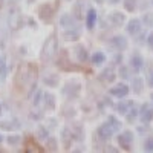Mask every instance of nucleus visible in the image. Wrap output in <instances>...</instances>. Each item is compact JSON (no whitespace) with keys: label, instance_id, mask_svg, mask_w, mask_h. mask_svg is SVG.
<instances>
[{"label":"nucleus","instance_id":"nucleus-1","mask_svg":"<svg viewBox=\"0 0 153 153\" xmlns=\"http://www.w3.org/2000/svg\"><path fill=\"white\" fill-rule=\"evenodd\" d=\"M55 52H57V35L52 34L49 35L45 43H43V48H42V52H40V58L42 61H51L54 57H55Z\"/></svg>","mask_w":153,"mask_h":153},{"label":"nucleus","instance_id":"nucleus-2","mask_svg":"<svg viewBox=\"0 0 153 153\" xmlns=\"http://www.w3.org/2000/svg\"><path fill=\"white\" fill-rule=\"evenodd\" d=\"M80 91H81V84L78 81H68L65 84V87H63V95L68 97V98H76L80 95Z\"/></svg>","mask_w":153,"mask_h":153},{"label":"nucleus","instance_id":"nucleus-3","mask_svg":"<svg viewBox=\"0 0 153 153\" xmlns=\"http://www.w3.org/2000/svg\"><path fill=\"white\" fill-rule=\"evenodd\" d=\"M138 117H139V120H141L143 123H146V124L152 123L153 121V107L150 104L144 103L141 106V109L138 110Z\"/></svg>","mask_w":153,"mask_h":153},{"label":"nucleus","instance_id":"nucleus-4","mask_svg":"<svg viewBox=\"0 0 153 153\" xmlns=\"http://www.w3.org/2000/svg\"><path fill=\"white\" fill-rule=\"evenodd\" d=\"M66 31L63 32V38H65L66 42H76L81 35V29L74 25V26H69V28H65Z\"/></svg>","mask_w":153,"mask_h":153},{"label":"nucleus","instance_id":"nucleus-5","mask_svg":"<svg viewBox=\"0 0 153 153\" xmlns=\"http://www.w3.org/2000/svg\"><path fill=\"white\" fill-rule=\"evenodd\" d=\"M132 143H133V132L126 130V132H123V133L118 135V144L121 146V149L129 150L130 146H132Z\"/></svg>","mask_w":153,"mask_h":153},{"label":"nucleus","instance_id":"nucleus-6","mask_svg":"<svg viewBox=\"0 0 153 153\" xmlns=\"http://www.w3.org/2000/svg\"><path fill=\"white\" fill-rule=\"evenodd\" d=\"M109 92L115 98H124V97L129 95V86L124 84V83H118V84H115L113 87H110Z\"/></svg>","mask_w":153,"mask_h":153},{"label":"nucleus","instance_id":"nucleus-7","mask_svg":"<svg viewBox=\"0 0 153 153\" xmlns=\"http://www.w3.org/2000/svg\"><path fill=\"white\" fill-rule=\"evenodd\" d=\"M126 29H127V34H129V35L136 37L139 32H141V29H143V23H141V20H138V19H132L129 23H127Z\"/></svg>","mask_w":153,"mask_h":153},{"label":"nucleus","instance_id":"nucleus-8","mask_svg":"<svg viewBox=\"0 0 153 153\" xmlns=\"http://www.w3.org/2000/svg\"><path fill=\"white\" fill-rule=\"evenodd\" d=\"M20 23V11L17 8H12L8 12V26L11 29H17Z\"/></svg>","mask_w":153,"mask_h":153},{"label":"nucleus","instance_id":"nucleus-9","mask_svg":"<svg viewBox=\"0 0 153 153\" xmlns=\"http://www.w3.org/2000/svg\"><path fill=\"white\" fill-rule=\"evenodd\" d=\"M113 133H115V132H113L112 127L109 126L107 121L98 127V136H100V139H103V141H107V139H110V138L113 136Z\"/></svg>","mask_w":153,"mask_h":153},{"label":"nucleus","instance_id":"nucleus-10","mask_svg":"<svg viewBox=\"0 0 153 153\" xmlns=\"http://www.w3.org/2000/svg\"><path fill=\"white\" fill-rule=\"evenodd\" d=\"M110 46L117 51H124L127 49V38L124 35H115L110 38Z\"/></svg>","mask_w":153,"mask_h":153},{"label":"nucleus","instance_id":"nucleus-11","mask_svg":"<svg viewBox=\"0 0 153 153\" xmlns=\"http://www.w3.org/2000/svg\"><path fill=\"white\" fill-rule=\"evenodd\" d=\"M42 104L45 106V109L48 110H54L55 106H57V98L54 94H51V92H45L43 94V100H42Z\"/></svg>","mask_w":153,"mask_h":153},{"label":"nucleus","instance_id":"nucleus-12","mask_svg":"<svg viewBox=\"0 0 153 153\" xmlns=\"http://www.w3.org/2000/svg\"><path fill=\"white\" fill-rule=\"evenodd\" d=\"M107 20H109V23L112 25V26L120 28V26H123L126 17H124V14H121L120 11H112L110 14H109V19H107Z\"/></svg>","mask_w":153,"mask_h":153},{"label":"nucleus","instance_id":"nucleus-13","mask_svg":"<svg viewBox=\"0 0 153 153\" xmlns=\"http://www.w3.org/2000/svg\"><path fill=\"white\" fill-rule=\"evenodd\" d=\"M130 68L133 69V72H141L143 68H144V58L139 55V54H135L132 58H130Z\"/></svg>","mask_w":153,"mask_h":153},{"label":"nucleus","instance_id":"nucleus-14","mask_svg":"<svg viewBox=\"0 0 153 153\" xmlns=\"http://www.w3.org/2000/svg\"><path fill=\"white\" fill-rule=\"evenodd\" d=\"M52 14H54V8L51 6L49 3L42 5L40 9H38V17H40L42 20H49V19H52Z\"/></svg>","mask_w":153,"mask_h":153},{"label":"nucleus","instance_id":"nucleus-15","mask_svg":"<svg viewBox=\"0 0 153 153\" xmlns=\"http://www.w3.org/2000/svg\"><path fill=\"white\" fill-rule=\"evenodd\" d=\"M95 23H97V11L94 8H91L86 14V26H87V29L92 31L95 28Z\"/></svg>","mask_w":153,"mask_h":153},{"label":"nucleus","instance_id":"nucleus-16","mask_svg":"<svg viewBox=\"0 0 153 153\" xmlns=\"http://www.w3.org/2000/svg\"><path fill=\"white\" fill-rule=\"evenodd\" d=\"M74 52H75V57H76V60H78L80 63H84L89 57V54H87V51H86V48L83 46V45H76L75 48H74Z\"/></svg>","mask_w":153,"mask_h":153},{"label":"nucleus","instance_id":"nucleus-17","mask_svg":"<svg viewBox=\"0 0 153 153\" xmlns=\"http://www.w3.org/2000/svg\"><path fill=\"white\" fill-rule=\"evenodd\" d=\"M133 106H135L133 101H121V103L117 104V112L121 113V115H126V113L129 112Z\"/></svg>","mask_w":153,"mask_h":153},{"label":"nucleus","instance_id":"nucleus-18","mask_svg":"<svg viewBox=\"0 0 153 153\" xmlns=\"http://www.w3.org/2000/svg\"><path fill=\"white\" fill-rule=\"evenodd\" d=\"M60 78H58V75H55V74H48V75H45L43 76V83L46 84V86H49V87H55V86H58V81Z\"/></svg>","mask_w":153,"mask_h":153},{"label":"nucleus","instance_id":"nucleus-19","mask_svg":"<svg viewBox=\"0 0 153 153\" xmlns=\"http://www.w3.org/2000/svg\"><path fill=\"white\" fill-rule=\"evenodd\" d=\"M60 25L63 28H69V26H74L75 25V19H74V16L72 14H63L61 16V19H60Z\"/></svg>","mask_w":153,"mask_h":153},{"label":"nucleus","instance_id":"nucleus-20","mask_svg":"<svg viewBox=\"0 0 153 153\" xmlns=\"http://www.w3.org/2000/svg\"><path fill=\"white\" fill-rule=\"evenodd\" d=\"M72 130L69 129V127H65V129L61 130V139H63V143H65V146L68 147L69 146V143L72 141Z\"/></svg>","mask_w":153,"mask_h":153},{"label":"nucleus","instance_id":"nucleus-21","mask_svg":"<svg viewBox=\"0 0 153 153\" xmlns=\"http://www.w3.org/2000/svg\"><path fill=\"white\" fill-rule=\"evenodd\" d=\"M101 78H103V81H107V83L113 81V80H115V71H113L112 68L104 69L103 72H101Z\"/></svg>","mask_w":153,"mask_h":153},{"label":"nucleus","instance_id":"nucleus-22","mask_svg":"<svg viewBox=\"0 0 153 153\" xmlns=\"http://www.w3.org/2000/svg\"><path fill=\"white\" fill-rule=\"evenodd\" d=\"M91 60H92L94 65H103V63L106 61V55L98 51V52H94V54L91 55Z\"/></svg>","mask_w":153,"mask_h":153},{"label":"nucleus","instance_id":"nucleus-23","mask_svg":"<svg viewBox=\"0 0 153 153\" xmlns=\"http://www.w3.org/2000/svg\"><path fill=\"white\" fill-rule=\"evenodd\" d=\"M143 87H144V83L141 78H133L132 80V89L135 94H141L143 92Z\"/></svg>","mask_w":153,"mask_h":153},{"label":"nucleus","instance_id":"nucleus-24","mask_svg":"<svg viewBox=\"0 0 153 153\" xmlns=\"http://www.w3.org/2000/svg\"><path fill=\"white\" fill-rule=\"evenodd\" d=\"M107 123H109V126L113 129V132H118V130H121V127H123L121 121H120V120H117L115 117H109V118H107Z\"/></svg>","mask_w":153,"mask_h":153},{"label":"nucleus","instance_id":"nucleus-25","mask_svg":"<svg viewBox=\"0 0 153 153\" xmlns=\"http://www.w3.org/2000/svg\"><path fill=\"white\" fill-rule=\"evenodd\" d=\"M3 127H6V130H17L19 127H20V123L16 121V120H12V121H5L2 123Z\"/></svg>","mask_w":153,"mask_h":153},{"label":"nucleus","instance_id":"nucleus-26","mask_svg":"<svg viewBox=\"0 0 153 153\" xmlns=\"http://www.w3.org/2000/svg\"><path fill=\"white\" fill-rule=\"evenodd\" d=\"M20 141H22V136H20V135H9V136L6 138V143H8L9 146H19Z\"/></svg>","mask_w":153,"mask_h":153},{"label":"nucleus","instance_id":"nucleus-27","mask_svg":"<svg viewBox=\"0 0 153 153\" xmlns=\"http://www.w3.org/2000/svg\"><path fill=\"white\" fill-rule=\"evenodd\" d=\"M126 117H127V121H129V123H133V121L138 118V109L133 106V107H132L129 112L126 113Z\"/></svg>","mask_w":153,"mask_h":153},{"label":"nucleus","instance_id":"nucleus-28","mask_svg":"<svg viewBox=\"0 0 153 153\" xmlns=\"http://www.w3.org/2000/svg\"><path fill=\"white\" fill-rule=\"evenodd\" d=\"M6 42H8V34L3 28H0V49L6 48Z\"/></svg>","mask_w":153,"mask_h":153},{"label":"nucleus","instance_id":"nucleus-29","mask_svg":"<svg viewBox=\"0 0 153 153\" xmlns=\"http://www.w3.org/2000/svg\"><path fill=\"white\" fill-rule=\"evenodd\" d=\"M124 8H126V11L133 12L136 9V0H124Z\"/></svg>","mask_w":153,"mask_h":153},{"label":"nucleus","instance_id":"nucleus-30","mask_svg":"<svg viewBox=\"0 0 153 153\" xmlns=\"http://www.w3.org/2000/svg\"><path fill=\"white\" fill-rule=\"evenodd\" d=\"M37 136H38V139H40V141H46L48 136H49V132H48L46 127H40V129H38V132H37Z\"/></svg>","mask_w":153,"mask_h":153},{"label":"nucleus","instance_id":"nucleus-31","mask_svg":"<svg viewBox=\"0 0 153 153\" xmlns=\"http://www.w3.org/2000/svg\"><path fill=\"white\" fill-rule=\"evenodd\" d=\"M8 65H6V61L2 58V57H0V75H2V76H6L8 75Z\"/></svg>","mask_w":153,"mask_h":153},{"label":"nucleus","instance_id":"nucleus-32","mask_svg":"<svg viewBox=\"0 0 153 153\" xmlns=\"http://www.w3.org/2000/svg\"><path fill=\"white\" fill-rule=\"evenodd\" d=\"M42 100H43V92H42V91H37V94H35V97H34V106L38 107V106L42 104Z\"/></svg>","mask_w":153,"mask_h":153},{"label":"nucleus","instance_id":"nucleus-33","mask_svg":"<svg viewBox=\"0 0 153 153\" xmlns=\"http://www.w3.org/2000/svg\"><path fill=\"white\" fill-rule=\"evenodd\" d=\"M46 146H48L49 150H57V141H55L54 138H49V136H48V139H46Z\"/></svg>","mask_w":153,"mask_h":153},{"label":"nucleus","instance_id":"nucleus-34","mask_svg":"<svg viewBox=\"0 0 153 153\" xmlns=\"http://www.w3.org/2000/svg\"><path fill=\"white\" fill-rule=\"evenodd\" d=\"M144 150H146V152H153V138L146 139V143H144Z\"/></svg>","mask_w":153,"mask_h":153},{"label":"nucleus","instance_id":"nucleus-35","mask_svg":"<svg viewBox=\"0 0 153 153\" xmlns=\"http://www.w3.org/2000/svg\"><path fill=\"white\" fill-rule=\"evenodd\" d=\"M147 46H149L150 51H153V32H150L149 37H147Z\"/></svg>","mask_w":153,"mask_h":153},{"label":"nucleus","instance_id":"nucleus-36","mask_svg":"<svg viewBox=\"0 0 153 153\" xmlns=\"http://www.w3.org/2000/svg\"><path fill=\"white\" fill-rule=\"evenodd\" d=\"M144 23H147L149 26H152V25H153V16L152 14H146L144 16Z\"/></svg>","mask_w":153,"mask_h":153},{"label":"nucleus","instance_id":"nucleus-37","mask_svg":"<svg viewBox=\"0 0 153 153\" xmlns=\"http://www.w3.org/2000/svg\"><path fill=\"white\" fill-rule=\"evenodd\" d=\"M120 75H123L124 78H127V75H129V74H127V69H126V68H121V69H120Z\"/></svg>","mask_w":153,"mask_h":153},{"label":"nucleus","instance_id":"nucleus-38","mask_svg":"<svg viewBox=\"0 0 153 153\" xmlns=\"http://www.w3.org/2000/svg\"><path fill=\"white\" fill-rule=\"evenodd\" d=\"M149 86L150 87H153V72L150 74V76H149Z\"/></svg>","mask_w":153,"mask_h":153},{"label":"nucleus","instance_id":"nucleus-39","mask_svg":"<svg viewBox=\"0 0 153 153\" xmlns=\"http://www.w3.org/2000/svg\"><path fill=\"white\" fill-rule=\"evenodd\" d=\"M3 113V107H2V104H0V115Z\"/></svg>","mask_w":153,"mask_h":153},{"label":"nucleus","instance_id":"nucleus-40","mask_svg":"<svg viewBox=\"0 0 153 153\" xmlns=\"http://www.w3.org/2000/svg\"><path fill=\"white\" fill-rule=\"evenodd\" d=\"M0 143H3V136L2 135H0Z\"/></svg>","mask_w":153,"mask_h":153},{"label":"nucleus","instance_id":"nucleus-41","mask_svg":"<svg viewBox=\"0 0 153 153\" xmlns=\"http://www.w3.org/2000/svg\"><path fill=\"white\" fill-rule=\"evenodd\" d=\"M152 100H153V94H152Z\"/></svg>","mask_w":153,"mask_h":153}]
</instances>
